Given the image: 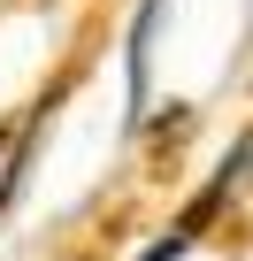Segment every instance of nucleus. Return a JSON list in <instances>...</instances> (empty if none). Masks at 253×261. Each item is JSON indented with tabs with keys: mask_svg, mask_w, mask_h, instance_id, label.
<instances>
[{
	"mask_svg": "<svg viewBox=\"0 0 253 261\" xmlns=\"http://www.w3.org/2000/svg\"><path fill=\"white\" fill-rule=\"evenodd\" d=\"M177 246H184V230H169V238H161V246H154L146 261H177Z\"/></svg>",
	"mask_w": 253,
	"mask_h": 261,
	"instance_id": "1",
	"label": "nucleus"
}]
</instances>
